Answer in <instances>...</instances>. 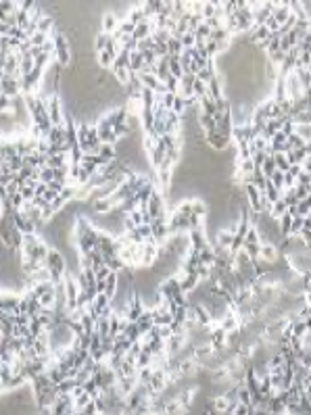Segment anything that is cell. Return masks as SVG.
Listing matches in <instances>:
<instances>
[{"label":"cell","mask_w":311,"mask_h":415,"mask_svg":"<svg viewBox=\"0 0 311 415\" xmlns=\"http://www.w3.org/2000/svg\"><path fill=\"white\" fill-rule=\"evenodd\" d=\"M21 80H17L15 75H4V80L0 82V94H4V96L9 98H17L21 96Z\"/></svg>","instance_id":"1"},{"label":"cell","mask_w":311,"mask_h":415,"mask_svg":"<svg viewBox=\"0 0 311 415\" xmlns=\"http://www.w3.org/2000/svg\"><path fill=\"white\" fill-rule=\"evenodd\" d=\"M119 15H115V13H105L103 15V29L100 31H105V34H115V29H117L119 25Z\"/></svg>","instance_id":"2"},{"label":"cell","mask_w":311,"mask_h":415,"mask_svg":"<svg viewBox=\"0 0 311 415\" xmlns=\"http://www.w3.org/2000/svg\"><path fill=\"white\" fill-rule=\"evenodd\" d=\"M121 415H132V413H130V411H123V413H121Z\"/></svg>","instance_id":"3"}]
</instances>
